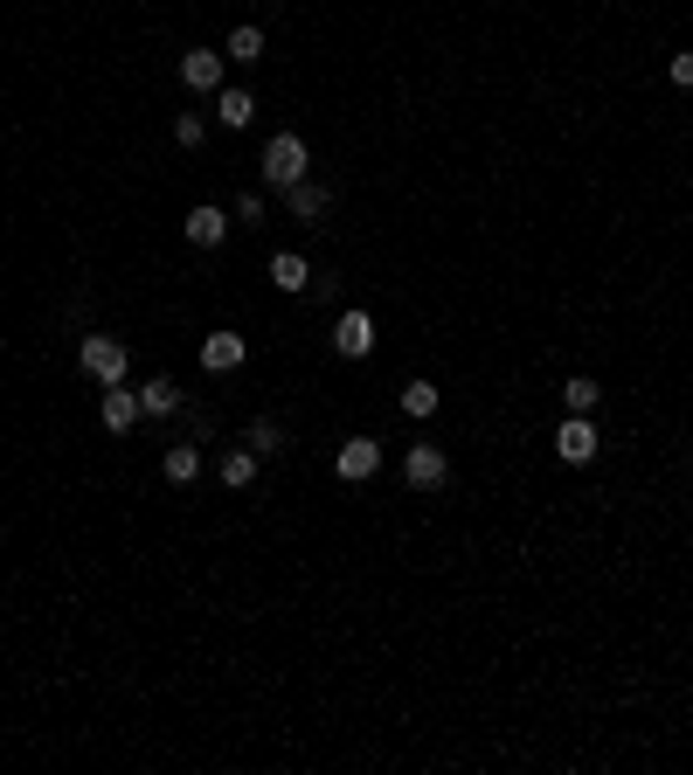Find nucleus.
Masks as SVG:
<instances>
[{"label":"nucleus","mask_w":693,"mask_h":775,"mask_svg":"<svg viewBox=\"0 0 693 775\" xmlns=\"http://www.w3.org/2000/svg\"><path fill=\"white\" fill-rule=\"evenodd\" d=\"M333 353L368 361V353H374V318L368 312H341V326H333Z\"/></svg>","instance_id":"423d86ee"},{"label":"nucleus","mask_w":693,"mask_h":775,"mask_svg":"<svg viewBox=\"0 0 693 775\" xmlns=\"http://www.w3.org/2000/svg\"><path fill=\"white\" fill-rule=\"evenodd\" d=\"M285 201H292V215H298V222H320L326 208H333V195H326L320 180H298V187H285Z\"/></svg>","instance_id":"9b49d317"},{"label":"nucleus","mask_w":693,"mask_h":775,"mask_svg":"<svg viewBox=\"0 0 693 775\" xmlns=\"http://www.w3.org/2000/svg\"><path fill=\"white\" fill-rule=\"evenodd\" d=\"M306 139H298V132H277V139H264V187H277V195H285V187H298L306 180Z\"/></svg>","instance_id":"f257e3e1"},{"label":"nucleus","mask_w":693,"mask_h":775,"mask_svg":"<svg viewBox=\"0 0 693 775\" xmlns=\"http://www.w3.org/2000/svg\"><path fill=\"white\" fill-rule=\"evenodd\" d=\"M243 443H250L257 458H271V450H285V423H277V415H257V423L243 429Z\"/></svg>","instance_id":"dca6fc26"},{"label":"nucleus","mask_w":693,"mask_h":775,"mask_svg":"<svg viewBox=\"0 0 693 775\" xmlns=\"http://www.w3.org/2000/svg\"><path fill=\"white\" fill-rule=\"evenodd\" d=\"M139 415H146L139 388H125V382H111V388H104V429H111V437H125V429H133Z\"/></svg>","instance_id":"0eeeda50"},{"label":"nucleus","mask_w":693,"mask_h":775,"mask_svg":"<svg viewBox=\"0 0 693 775\" xmlns=\"http://www.w3.org/2000/svg\"><path fill=\"white\" fill-rule=\"evenodd\" d=\"M666 77L680 84V90H693V55H672V63H666Z\"/></svg>","instance_id":"4be33fe9"},{"label":"nucleus","mask_w":693,"mask_h":775,"mask_svg":"<svg viewBox=\"0 0 693 775\" xmlns=\"http://www.w3.org/2000/svg\"><path fill=\"white\" fill-rule=\"evenodd\" d=\"M403 478L417 485V491H437L444 478H451V464H444V450H437V443H417V450L403 458Z\"/></svg>","instance_id":"39448f33"},{"label":"nucleus","mask_w":693,"mask_h":775,"mask_svg":"<svg viewBox=\"0 0 693 775\" xmlns=\"http://www.w3.org/2000/svg\"><path fill=\"white\" fill-rule=\"evenodd\" d=\"M403 409L417 415V423H423V415H437V388H430V382H409V388H403Z\"/></svg>","instance_id":"aec40b11"},{"label":"nucleus","mask_w":693,"mask_h":775,"mask_svg":"<svg viewBox=\"0 0 693 775\" xmlns=\"http://www.w3.org/2000/svg\"><path fill=\"white\" fill-rule=\"evenodd\" d=\"M84 374H90V382H125V347H119V339H104V333H90L84 339Z\"/></svg>","instance_id":"7ed1b4c3"},{"label":"nucleus","mask_w":693,"mask_h":775,"mask_svg":"<svg viewBox=\"0 0 693 775\" xmlns=\"http://www.w3.org/2000/svg\"><path fill=\"white\" fill-rule=\"evenodd\" d=\"M596 402H604V388H596V382H590V374H576V382H569V388H561V409H569V415H590Z\"/></svg>","instance_id":"f3484780"},{"label":"nucleus","mask_w":693,"mask_h":775,"mask_svg":"<svg viewBox=\"0 0 693 775\" xmlns=\"http://www.w3.org/2000/svg\"><path fill=\"white\" fill-rule=\"evenodd\" d=\"M215 471H222V485H230V491L257 485V450H250V443H243V450L230 443V450H222V464H215Z\"/></svg>","instance_id":"ddd939ff"},{"label":"nucleus","mask_w":693,"mask_h":775,"mask_svg":"<svg viewBox=\"0 0 693 775\" xmlns=\"http://www.w3.org/2000/svg\"><path fill=\"white\" fill-rule=\"evenodd\" d=\"M139 402H146V415H174V409H181V388H174V382H146Z\"/></svg>","instance_id":"6ab92c4d"},{"label":"nucleus","mask_w":693,"mask_h":775,"mask_svg":"<svg viewBox=\"0 0 693 775\" xmlns=\"http://www.w3.org/2000/svg\"><path fill=\"white\" fill-rule=\"evenodd\" d=\"M271 285H277V291H306V285H312V271H306V257H292V250H277V257H271Z\"/></svg>","instance_id":"2eb2a0df"},{"label":"nucleus","mask_w":693,"mask_h":775,"mask_svg":"<svg viewBox=\"0 0 693 775\" xmlns=\"http://www.w3.org/2000/svg\"><path fill=\"white\" fill-rule=\"evenodd\" d=\"M215 118L230 125V132H243V125L257 118V98H250V90H236V84H230V90H215Z\"/></svg>","instance_id":"f8f14e48"},{"label":"nucleus","mask_w":693,"mask_h":775,"mask_svg":"<svg viewBox=\"0 0 693 775\" xmlns=\"http://www.w3.org/2000/svg\"><path fill=\"white\" fill-rule=\"evenodd\" d=\"M243 353H250V347H243V333H209V339H201V367H209V374L243 367Z\"/></svg>","instance_id":"9d476101"},{"label":"nucleus","mask_w":693,"mask_h":775,"mask_svg":"<svg viewBox=\"0 0 693 775\" xmlns=\"http://www.w3.org/2000/svg\"><path fill=\"white\" fill-rule=\"evenodd\" d=\"M555 450H561V464H590L596 450H604V437H596V423H590V415H561Z\"/></svg>","instance_id":"f03ea898"},{"label":"nucleus","mask_w":693,"mask_h":775,"mask_svg":"<svg viewBox=\"0 0 693 775\" xmlns=\"http://www.w3.org/2000/svg\"><path fill=\"white\" fill-rule=\"evenodd\" d=\"M181 84H187V90H209V98H215V90H222V55H215V49H187V55H181Z\"/></svg>","instance_id":"6e6552de"},{"label":"nucleus","mask_w":693,"mask_h":775,"mask_svg":"<svg viewBox=\"0 0 693 775\" xmlns=\"http://www.w3.org/2000/svg\"><path fill=\"white\" fill-rule=\"evenodd\" d=\"M181 236L195 242V250H215L222 236H230V215L222 208H187V222H181Z\"/></svg>","instance_id":"1a4fd4ad"},{"label":"nucleus","mask_w":693,"mask_h":775,"mask_svg":"<svg viewBox=\"0 0 693 775\" xmlns=\"http://www.w3.org/2000/svg\"><path fill=\"white\" fill-rule=\"evenodd\" d=\"M222 55H236V63H257V55H264V28L243 22V28L230 35V49H222Z\"/></svg>","instance_id":"a211bd4d"},{"label":"nucleus","mask_w":693,"mask_h":775,"mask_svg":"<svg viewBox=\"0 0 693 775\" xmlns=\"http://www.w3.org/2000/svg\"><path fill=\"white\" fill-rule=\"evenodd\" d=\"M333 471H341L347 485H368L374 471H382V443H374V437H354V443H341V458H333Z\"/></svg>","instance_id":"20e7f679"},{"label":"nucleus","mask_w":693,"mask_h":775,"mask_svg":"<svg viewBox=\"0 0 693 775\" xmlns=\"http://www.w3.org/2000/svg\"><path fill=\"white\" fill-rule=\"evenodd\" d=\"M174 139L187 146V153H195V146H201V139H209V125H201V118H195V111H181V118H174Z\"/></svg>","instance_id":"412c9836"},{"label":"nucleus","mask_w":693,"mask_h":775,"mask_svg":"<svg viewBox=\"0 0 693 775\" xmlns=\"http://www.w3.org/2000/svg\"><path fill=\"white\" fill-rule=\"evenodd\" d=\"M160 471H166V485H195V478H201V450H195V443H174V450L160 458Z\"/></svg>","instance_id":"4468645a"}]
</instances>
